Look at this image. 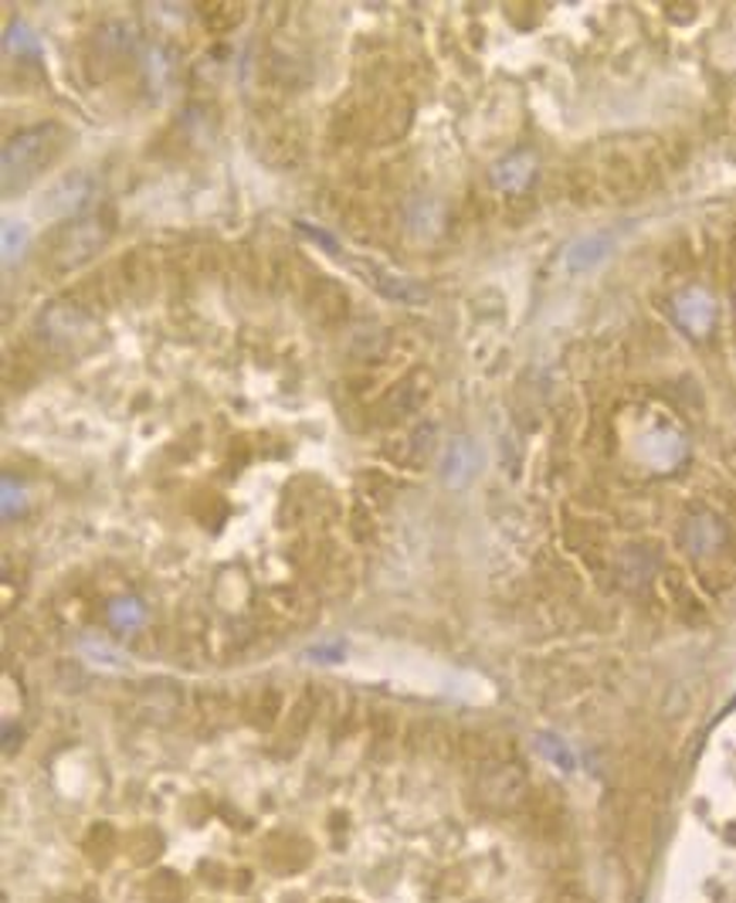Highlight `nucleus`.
Masks as SVG:
<instances>
[{"instance_id":"obj_3","label":"nucleus","mask_w":736,"mask_h":903,"mask_svg":"<svg viewBox=\"0 0 736 903\" xmlns=\"http://www.w3.org/2000/svg\"><path fill=\"white\" fill-rule=\"evenodd\" d=\"M109 238V224H102L99 218H82L68 228L59 232L51 245V265L59 272H68V269H78L82 262H89L96 251L105 245Z\"/></svg>"},{"instance_id":"obj_6","label":"nucleus","mask_w":736,"mask_h":903,"mask_svg":"<svg viewBox=\"0 0 736 903\" xmlns=\"http://www.w3.org/2000/svg\"><path fill=\"white\" fill-rule=\"evenodd\" d=\"M675 320L683 330H689L693 336H706L716 320V306L710 299V293L702 289H686L675 299Z\"/></svg>"},{"instance_id":"obj_4","label":"nucleus","mask_w":736,"mask_h":903,"mask_svg":"<svg viewBox=\"0 0 736 903\" xmlns=\"http://www.w3.org/2000/svg\"><path fill=\"white\" fill-rule=\"evenodd\" d=\"M353 272L363 275L366 286H374L377 293H384L387 299H398V302H408V306H417L428 299V293H424L414 279H404V275H394L390 269H381V265H366V262H350Z\"/></svg>"},{"instance_id":"obj_2","label":"nucleus","mask_w":736,"mask_h":903,"mask_svg":"<svg viewBox=\"0 0 736 903\" xmlns=\"http://www.w3.org/2000/svg\"><path fill=\"white\" fill-rule=\"evenodd\" d=\"M533 795L526 771L516 765V760H499V765H489L478 771L475 781V799L483 802L489 812H520L526 805V799Z\"/></svg>"},{"instance_id":"obj_10","label":"nucleus","mask_w":736,"mask_h":903,"mask_svg":"<svg viewBox=\"0 0 736 903\" xmlns=\"http://www.w3.org/2000/svg\"><path fill=\"white\" fill-rule=\"evenodd\" d=\"M475 466H478V459H475V448H472V442L456 438V442L448 445L441 469H445V479H448L451 486H462V483H469V475L475 472Z\"/></svg>"},{"instance_id":"obj_7","label":"nucleus","mask_w":736,"mask_h":903,"mask_svg":"<svg viewBox=\"0 0 736 903\" xmlns=\"http://www.w3.org/2000/svg\"><path fill=\"white\" fill-rule=\"evenodd\" d=\"M536 177V157L529 150H516L502 157L496 166H492V184L506 194H520L529 187V181Z\"/></svg>"},{"instance_id":"obj_9","label":"nucleus","mask_w":736,"mask_h":903,"mask_svg":"<svg viewBox=\"0 0 736 903\" xmlns=\"http://www.w3.org/2000/svg\"><path fill=\"white\" fill-rule=\"evenodd\" d=\"M526 818H529V829L540 836V839H557L563 832V805L553 799V795H544V792H533L523 805Z\"/></svg>"},{"instance_id":"obj_1","label":"nucleus","mask_w":736,"mask_h":903,"mask_svg":"<svg viewBox=\"0 0 736 903\" xmlns=\"http://www.w3.org/2000/svg\"><path fill=\"white\" fill-rule=\"evenodd\" d=\"M62 150H65V129L59 123H41L11 136L4 147V194L14 197L32 187Z\"/></svg>"},{"instance_id":"obj_12","label":"nucleus","mask_w":736,"mask_h":903,"mask_svg":"<svg viewBox=\"0 0 736 903\" xmlns=\"http://www.w3.org/2000/svg\"><path fill=\"white\" fill-rule=\"evenodd\" d=\"M24 245H27V228H24V224H17V221H8L4 224V262L8 265H14V256L21 259Z\"/></svg>"},{"instance_id":"obj_5","label":"nucleus","mask_w":736,"mask_h":903,"mask_svg":"<svg viewBox=\"0 0 736 903\" xmlns=\"http://www.w3.org/2000/svg\"><path fill=\"white\" fill-rule=\"evenodd\" d=\"M611 251H614V235L611 232L581 235L577 242L567 245V251H563V269L567 272H590L594 265H601Z\"/></svg>"},{"instance_id":"obj_11","label":"nucleus","mask_w":736,"mask_h":903,"mask_svg":"<svg viewBox=\"0 0 736 903\" xmlns=\"http://www.w3.org/2000/svg\"><path fill=\"white\" fill-rule=\"evenodd\" d=\"M278 707H282V696H278L275 690H262L259 703H254V707H248V714H251V720L259 723V727H272Z\"/></svg>"},{"instance_id":"obj_14","label":"nucleus","mask_w":736,"mask_h":903,"mask_svg":"<svg viewBox=\"0 0 736 903\" xmlns=\"http://www.w3.org/2000/svg\"><path fill=\"white\" fill-rule=\"evenodd\" d=\"M17 35H21V38H14V35L8 38V48H14V45H17V51H38V41H35L32 35H27L24 27H17Z\"/></svg>"},{"instance_id":"obj_13","label":"nucleus","mask_w":736,"mask_h":903,"mask_svg":"<svg viewBox=\"0 0 736 903\" xmlns=\"http://www.w3.org/2000/svg\"><path fill=\"white\" fill-rule=\"evenodd\" d=\"M204 21H211L214 27L235 24V21H241V4H208L204 8Z\"/></svg>"},{"instance_id":"obj_8","label":"nucleus","mask_w":736,"mask_h":903,"mask_svg":"<svg viewBox=\"0 0 736 903\" xmlns=\"http://www.w3.org/2000/svg\"><path fill=\"white\" fill-rule=\"evenodd\" d=\"M45 330L51 344H75L82 333H92V320L82 306H59L45 317Z\"/></svg>"}]
</instances>
